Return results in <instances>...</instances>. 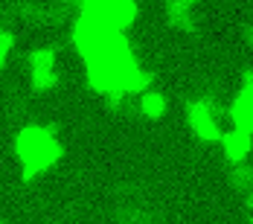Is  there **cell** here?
<instances>
[{
  "label": "cell",
  "instance_id": "cell-1",
  "mask_svg": "<svg viewBox=\"0 0 253 224\" xmlns=\"http://www.w3.org/2000/svg\"><path fill=\"white\" fill-rule=\"evenodd\" d=\"M137 15V0H82L70 29L73 50L84 61L90 88L114 102L140 93L149 82L126 35Z\"/></svg>",
  "mask_w": 253,
  "mask_h": 224
},
{
  "label": "cell",
  "instance_id": "cell-2",
  "mask_svg": "<svg viewBox=\"0 0 253 224\" xmlns=\"http://www.w3.org/2000/svg\"><path fill=\"white\" fill-rule=\"evenodd\" d=\"M15 157L21 163V178L32 180L58 163L61 143L44 125H24L15 137Z\"/></svg>",
  "mask_w": 253,
  "mask_h": 224
},
{
  "label": "cell",
  "instance_id": "cell-3",
  "mask_svg": "<svg viewBox=\"0 0 253 224\" xmlns=\"http://www.w3.org/2000/svg\"><path fill=\"white\" fill-rule=\"evenodd\" d=\"M26 76L35 90H50L58 85V67H55V52L47 47H38L26 55Z\"/></svg>",
  "mask_w": 253,
  "mask_h": 224
},
{
  "label": "cell",
  "instance_id": "cell-4",
  "mask_svg": "<svg viewBox=\"0 0 253 224\" xmlns=\"http://www.w3.org/2000/svg\"><path fill=\"white\" fill-rule=\"evenodd\" d=\"M186 120H189V128H192L195 137H201V140H207V143H221V134H224V131H221V125H218V120H215L212 108H210L204 99L189 105Z\"/></svg>",
  "mask_w": 253,
  "mask_h": 224
},
{
  "label": "cell",
  "instance_id": "cell-5",
  "mask_svg": "<svg viewBox=\"0 0 253 224\" xmlns=\"http://www.w3.org/2000/svg\"><path fill=\"white\" fill-rule=\"evenodd\" d=\"M230 120L236 131H245L253 137V90L239 88V93L230 102Z\"/></svg>",
  "mask_w": 253,
  "mask_h": 224
},
{
  "label": "cell",
  "instance_id": "cell-6",
  "mask_svg": "<svg viewBox=\"0 0 253 224\" xmlns=\"http://www.w3.org/2000/svg\"><path fill=\"white\" fill-rule=\"evenodd\" d=\"M198 6L201 0H166V24L172 29H192L195 24V15H198Z\"/></svg>",
  "mask_w": 253,
  "mask_h": 224
},
{
  "label": "cell",
  "instance_id": "cell-7",
  "mask_svg": "<svg viewBox=\"0 0 253 224\" xmlns=\"http://www.w3.org/2000/svg\"><path fill=\"white\" fill-rule=\"evenodd\" d=\"M221 149H224V157L230 163H245L251 157V149H253V137L245 134V131H224L221 134Z\"/></svg>",
  "mask_w": 253,
  "mask_h": 224
},
{
  "label": "cell",
  "instance_id": "cell-8",
  "mask_svg": "<svg viewBox=\"0 0 253 224\" xmlns=\"http://www.w3.org/2000/svg\"><path fill=\"white\" fill-rule=\"evenodd\" d=\"M140 111L149 117V120H160L166 114V96L160 90H143L140 96Z\"/></svg>",
  "mask_w": 253,
  "mask_h": 224
},
{
  "label": "cell",
  "instance_id": "cell-9",
  "mask_svg": "<svg viewBox=\"0 0 253 224\" xmlns=\"http://www.w3.org/2000/svg\"><path fill=\"white\" fill-rule=\"evenodd\" d=\"M233 183L239 189H253V169L251 166H236L233 169Z\"/></svg>",
  "mask_w": 253,
  "mask_h": 224
},
{
  "label": "cell",
  "instance_id": "cell-10",
  "mask_svg": "<svg viewBox=\"0 0 253 224\" xmlns=\"http://www.w3.org/2000/svg\"><path fill=\"white\" fill-rule=\"evenodd\" d=\"M15 47V41H12V35L6 32V29H0V73H3V67H6V58H9V52Z\"/></svg>",
  "mask_w": 253,
  "mask_h": 224
},
{
  "label": "cell",
  "instance_id": "cell-11",
  "mask_svg": "<svg viewBox=\"0 0 253 224\" xmlns=\"http://www.w3.org/2000/svg\"><path fill=\"white\" fill-rule=\"evenodd\" d=\"M242 88L253 90V70H251V73H245V79H242Z\"/></svg>",
  "mask_w": 253,
  "mask_h": 224
},
{
  "label": "cell",
  "instance_id": "cell-12",
  "mask_svg": "<svg viewBox=\"0 0 253 224\" xmlns=\"http://www.w3.org/2000/svg\"><path fill=\"white\" fill-rule=\"evenodd\" d=\"M245 204H248V210H253V189H251V195H248V201H245Z\"/></svg>",
  "mask_w": 253,
  "mask_h": 224
},
{
  "label": "cell",
  "instance_id": "cell-13",
  "mask_svg": "<svg viewBox=\"0 0 253 224\" xmlns=\"http://www.w3.org/2000/svg\"><path fill=\"white\" fill-rule=\"evenodd\" d=\"M0 224H3V219H0Z\"/></svg>",
  "mask_w": 253,
  "mask_h": 224
},
{
  "label": "cell",
  "instance_id": "cell-14",
  "mask_svg": "<svg viewBox=\"0 0 253 224\" xmlns=\"http://www.w3.org/2000/svg\"><path fill=\"white\" fill-rule=\"evenodd\" d=\"M251 224H253V219H251Z\"/></svg>",
  "mask_w": 253,
  "mask_h": 224
}]
</instances>
